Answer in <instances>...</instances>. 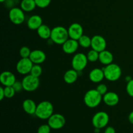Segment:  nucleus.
Instances as JSON below:
<instances>
[{"label": "nucleus", "instance_id": "5", "mask_svg": "<svg viewBox=\"0 0 133 133\" xmlns=\"http://www.w3.org/2000/svg\"><path fill=\"white\" fill-rule=\"evenodd\" d=\"M23 90L27 92H33L38 88L40 80L38 77L33 76L31 74L26 75L22 81Z\"/></svg>", "mask_w": 133, "mask_h": 133}, {"label": "nucleus", "instance_id": "16", "mask_svg": "<svg viewBox=\"0 0 133 133\" xmlns=\"http://www.w3.org/2000/svg\"><path fill=\"white\" fill-rule=\"evenodd\" d=\"M29 58L35 64H42L46 59L45 53L40 49H35L31 51Z\"/></svg>", "mask_w": 133, "mask_h": 133}, {"label": "nucleus", "instance_id": "29", "mask_svg": "<svg viewBox=\"0 0 133 133\" xmlns=\"http://www.w3.org/2000/svg\"><path fill=\"white\" fill-rule=\"evenodd\" d=\"M36 6L40 9H44L50 5L51 0H35Z\"/></svg>", "mask_w": 133, "mask_h": 133}, {"label": "nucleus", "instance_id": "12", "mask_svg": "<svg viewBox=\"0 0 133 133\" xmlns=\"http://www.w3.org/2000/svg\"><path fill=\"white\" fill-rule=\"evenodd\" d=\"M68 34L70 38L77 40L83 35V28L81 24L78 23H74L69 27Z\"/></svg>", "mask_w": 133, "mask_h": 133}, {"label": "nucleus", "instance_id": "1", "mask_svg": "<svg viewBox=\"0 0 133 133\" xmlns=\"http://www.w3.org/2000/svg\"><path fill=\"white\" fill-rule=\"evenodd\" d=\"M53 104L48 101H43L37 105L35 116L40 119H48L53 114Z\"/></svg>", "mask_w": 133, "mask_h": 133}, {"label": "nucleus", "instance_id": "20", "mask_svg": "<svg viewBox=\"0 0 133 133\" xmlns=\"http://www.w3.org/2000/svg\"><path fill=\"white\" fill-rule=\"evenodd\" d=\"M113 60H114V56H113L112 53L109 51L105 49L99 53V61L102 64L107 66V65L112 63Z\"/></svg>", "mask_w": 133, "mask_h": 133}, {"label": "nucleus", "instance_id": "4", "mask_svg": "<svg viewBox=\"0 0 133 133\" xmlns=\"http://www.w3.org/2000/svg\"><path fill=\"white\" fill-rule=\"evenodd\" d=\"M103 70L105 74V78L109 81H116L122 76V69L116 64H110L105 66Z\"/></svg>", "mask_w": 133, "mask_h": 133}, {"label": "nucleus", "instance_id": "6", "mask_svg": "<svg viewBox=\"0 0 133 133\" xmlns=\"http://www.w3.org/2000/svg\"><path fill=\"white\" fill-rule=\"evenodd\" d=\"M109 122V116L107 112L103 111L97 112L94 115L92 123L96 129H101L108 125Z\"/></svg>", "mask_w": 133, "mask_h": 133}, {"label": "nucleus", "instance_id": "22", "mask_svg": "<svg viewBox=\"0 0 133 133\" xmlns=\"http://www.w3.org/2000/svg\"><path fill=\"white\" fill-rule=\"evenodd\" d=\"M37 33L39 37L44 40L50 38L51 35V29L47 25L42 24L37 30Z\"/></svg>", "mask_w": 133, "mask_h": 133}, {"label": "nucleus", "instance_id": "3", "mask_svg": "<svg viewBox=\"0 0 133 133\" xmlns=\"http://www.w3.org/2000/svg\"><path fill=\"white\" fill-rule=\"evenodd\" d=\"M103 96L96 89L87 91L84 96V102L89 108H95L101 103Z\"/></svg>", "mask_w": 133, "mask_h": 133}, {"label": "nucleus", "instance_id": "18", "mask_svg": "<svg viewBox=\"0 0 133 133\" xmlns=\"http://www.w3.org/2000/svg\"><path fill=\"white\" fill-rule=\"evenodd\" d=\"M27 27L31 30H37L43 24V20L39 15H32L27 20Z\"/></svg>", "mask_w": 133, "mask_h": 133}, {"label": "nucleus", "instance_id": "17", "mask_svg": "<svg viewBox=\"0 0 133 133\" xmlns=\"http://www.w3.org/2000/svg\"><path fill=\"white\" fill-rule=\"evenodd\" d=\"M105 78V74L103 69L94 68L90 71L89 74V79L92 83H99Z\"/></svg>", "mask_w": 133, "mask_h": 133}, {"label": "nucleus", "instance_id": "2", "mask_svg": "<svg viewBox=\"0 0 133 133\" xmlns=\"http://www.w3.org/2000/svg\"><path fill=\"white\" fill-rule=\"evenodd\" d=\"M68 31L62 26H57L51 29V40L55 44L62 45L69 39Z\"/></svg>", "mask_w": 133, "mask_h": 133}, {"label": "nucleus", "instance_id": "21", "mask_svg": "<svg viewBox=\"0 0 133 133\" xmlns=\"http://www.w3.org/2000/svg\"><path fill=\"white\" fill-rule=\"evenodd\" d=\"M78 73H79L78 71L73 68L66 71L64 75V80L65 83L69 84H71L75 83L79 77Z\"/></svg>", "mask_w": 133, "mask_h": 133}, {"label": "nucleus", "instance_id": "15", "mask_svg": "<svg viewBox=\"0 0 133 133\" xmlns=\"http://www.w3.org/2000/svg\"><path fill=\"white\" fill-rule=\"evenodd\" d=\"M103 101L108 106L114 107L118 104L119 101V97L115 92H108L103 97Z\"/></svg>", "mask_w": 133, "mask_h": 133}, {"label": "nucleus", "instance_id": "35", "mask_svg": "<svg viewBox=\"0 0 133 133\" xmlns=\"http://www.w3.org/2000/svg\"><path fill=\"white\" fill-rule=\"evenodd\" d=\"M4 98H5L4 88L3 87H1L0 88V101H2Z\"/></svg>", "mask_w": 133, "mask_h": 133}, {"label": "nucleus", "instance_id": "11", "mask_svg": "<svg viewBox=\"0 0 133 133\" xmlns=\"http://www.w3.org/2000/svg\"><path fill=\"white\" fill-rule=\"evenodd\" d=\"M91 48L99 53L105 50L107 48L106 40L101 35H95L92 38Z\"/></svg>", "mask_w": 133, "mask_h": 133}, {"label": "nucleus", "instance_id": "7", "mask_svg": "<svg viewBox=\"0 0 133 133\" xmlns=\"http://www.w3.org/2000/svg\"><path fill=\"white\" fill-rule=\"evenodd\" d=\"M88 62V58L86 55L82 53H77L73 57L71 61L72 68L78 72H81L87 67Z\"/></svg>", "mask_w": 133, "mask_h": 133}, {"label": "nucleus", "instance_id": "27", "mask_svg": "<svg viewBox=\"0 0 133 133\" xmlns=\"http://www.w3.org/2000/svg\"><path fill=\"white\" fill-rule=\"evenodd\" d=\"M4 91H5V97L7 99H10L12 97H13L16 94V91L12 87V86H10V87H5Z\"/></svg>", "mask_w": 133, "mask_h": 133}, {"label": "nucleus", "instance_id": "33", "mask_svg": "<svg viewBox=\"0 0 133 133\" xmlns=\"http://www.w3.org/2000/svg\"><path fill=\"white\" fill-rule=\"evenodd\" d=\"M12 87L14 88V89L15 90L16 92H19L23 90V85H22V81H16L14 83V84L12 85Z\"/></svg>", "mask_w": 133, "mask_h": 133}, {"label": "nucleus", "instance_id": "28", "mask_svg": "<svg viewBox=\"0 0 133 133\" xmlns=\"http://www.w3.org/2000/svg\"><path fill=\"white\" fill-rule=\"evenodd\" d=\"M31 51V49L27 46H23L19 49V55L22 58H29Z\"/></svg>", "mask_w": 133, "mask_h": 133}, {"label": "nucleus", "instance_id": "24", "mask_svg": "<svg viewBox=\"0 0 133 133\" xmlns=\"http://www.w3.org/2000/svg\"><path fill=\"white\" fill-rule=\"evenodd\" d=\"M79 45L83 48H88L91 47V42H92V38L87 35H83L78 40Z\"/></svg>", "mask_w": 133, "mask_h": 133}, {"label": "nucleus", "instance_id": "30", "mask_svg": "<svg viewBox=\"0 0 133 133\" xmlns=\"http://www.w3.org/2000/svg\"><path fill=\"white\" fill-rule=\"evenodd\" d=\"M51 128L48 124H44L40 125L38 129L37 133H50Z\"/></svg>", "mask_w": 133, "mask_h": 133}, {"label": "nucleus", "instance_id": "19", "mask_svg": "<svg viewBox=\"0 0 133 133\" xmlns=\"http://www.w3.org/2000/svg\"><path fill=\"white\" fill-rule=\"evenodd\" d=\"M22 107H23V110L27 114H30V115H33V114H35V112H36L37 105L32 99H27L23 101Z\"/></svg>", "mask_w": 133, "mask_h": 133}, {"label": "nucleus", "instance_id": "14", "mask_svg": "<svg viewBox=\"0 0 133 133\" xmlns=\"http://www.w3.org/2000/svg\"><path fill=\"white\" fill-rule=\"evenodd\" d=\"M16 81L15 75L10 71H5L1 73L0 75V82L4 87L12 86Z\"/></svg>", "mask_w": 133, "mask_h": 133}, {"label": "nucleus", "instance_id": "36", "mask_svg": "<svg viewBox=\"0 0 133 133\" xmlns=\"http://www.w3.org/2000/svg\"><path fill=\"white\" fill-rule=\"evenodd\" d=\"M129 120L130 123L133 125V111L131 112L129 115Z\"/></svg>", "mask_w": 133, "mask_h": 133}, {"label": "nucleus", "instance_id": "23", "mask_svg": "<svg viewBox=\"0 0 133 133\" xmlns=\"http://www.w3.org/2000/svg\"><path fill=\"white\" fill-rule=\"evenodd\" d=\"M36 4L35 0H22L20 3V8L24 12H31L36 8Z\"/></svg>", "mask_w": 133, "mask_h": 133}, {"label": "nucleus", "instance_id": "32", "mask_svg": "<svg viewBox=\"0 0 133 133\" xmlns=\"http://www.w3.org/2000/svg\"><path fill=\"white\" fill-rule=\"evenodd\" d=\"M97 91L102 95L103 96L106 93L108 92V89L107 87L106 84H99L97 87V88H96Z\"/></svg>", "mask_w": 133, "mask_h": 133}, {"label": "nucleus", "instance_id": "9", "mask_svg": "<svg viewBox=\"0 0 133 133\" xmlns=\"http://www.w3.org/2000/svg\"><path fill=\"white\" fill-rule=\"evenodd\" d=\"M33 65V62L29 58H22L17 62L16 68L19 74L26 75L30 74Z\"/></svg>", "mask_w": 133, "mask_h": 133}, {"label": "nucleus", "instance_id": "10", "mask_svg": "<svg viewBox=\"0 0 133 133\" xmlns=\"http://www.w3.org/2000/svg\"><path fill=\"white\" fill-rule=\"evenodd\" d=\"M66 119L64 116L61 114H53L48 119V125L52 129H60L64 126Z\"/></svg>", "mask_w": 133, "mask_h": 133}, {"label": "nucleus", "instance_id": "26", "mask_svg": "<svg viewBox=\"0 0 133 133\" xmlns=\"http://www.w3.org/2000/svg\"><path fill=\"white\" fill-rule=\"evenodd\" d=\"M42 68L40 64H34L33 66H32L31 71L30 72V74H31L33 76L36 77H38L42 75Z\"/></svg>", "mask_w": 133, "mask_h": 133}, {"label": "nucleus", "instance_id": "13", "mask_svg": "<svg viewBox=\"0 0 133 133\" xmlns=\"http://www.w3.org/2000/svg\"><path fill=\"white\" fill-rule=\"evenodd\" d=\"M79 44L77 40L69 38L62 45V50L66 54H73L77 51Z\"/></svg>", "mask_w": 133, "mask_h": 133}, {"label": "nucleus", "instance_id": "25", "mask_svg": "<svg viewBox=\"0 0 133 133\" xmlns=\"http://www.w3.org/2000/svg\"><path fill=\"white\" fill-rule=\"evenodd\" d=\"M88 61L90 62H95L99 60V53L94 49H91L88 52L87 55Z\"/></svg>", "mask_w": 133, "mask_h": 133}, {"label": "nucleus", "instance_id": "31", "mask_svg": "<svg viewBox=\"0 0 133 133\" xmlns=\"http://www.w3.org/2000/svg\"><path fill=\"white\" fill-rule=\"evenodd\" d=\"M126 91L129 96L133 97V79H131L129 81L127 82Z\"/></svg>", "mask_w": 133, "mask_h": 133}, {"label": "nucleus", "instance_id": "38", "mask_svg": "<svg viewBox=\"0 0 133 133\" xmlns=\"http://www.w3.org/2000/svg\"><path fill=\"white\" fill-rule=\"evenodd\" d=\"M12 1H16V0H12Z\"/></svg>", "mask_w": 133, "mask_h": 133}, {"label": "nucleus", "instance_id": "37", "mask_svg": "<svg viewBox=\"0 0 133 133\" xmlns=\"http://www.w3.org/2000/svg\"><path fill=\"white\" fill-rule=\"evenodd\" d=\"M6 1V0H0V2L3 3V2H5Z\"/></svg>", "mask_w": 133, "mask_h": 133}, {"label": "nucleus", "instance_id": "34", "mask_svg": "<svg viewBox=\"0 0 133 133\" xmlns=\"http://www.w3.org/2000/svg\"><path fill=\"white\" fill-rule=\"evenodd\" d=\"M105 133H116V130L114 127L109 126L105 129Z\"/></svg>", "mask_w": 133, "mask_h": 133}, {"label": "nucleus", "instance_id": "8", "mask_svg": "<svg viewBox=\"0 0 133 133\" xmlns=\"http://www.w3.org/2000/svg\"><path fill=\"white\" fill-rule=\"evenodd\" d=\"M9 17L10 22L14 25H21L25 19L24 11L21 8H11L9 12Z\"/></svg>", "mask_w": 133, "mask_h": 133}]
</instances>
